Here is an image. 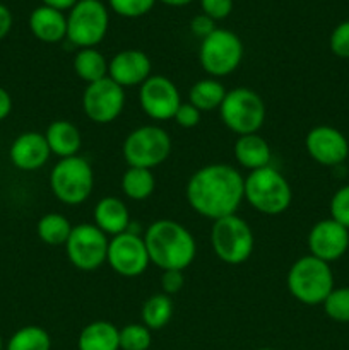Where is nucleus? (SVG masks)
Wrapping results in <instances>:
<instances>
[{"label":"nucleus","mask_w":349,"mask_h":350,"mask_svg":"<svg viewBox=\"0 0 349 350\" xmlns=\"http://www.w3.org/2000/svg\"><path fill=\"white\" fill-rule=\"evenodd\" d=\"M245 178L224 163L205 164L187 181L185 197L192 211L212 222L236 214L245 200Z\"/></svg>","instance_id":"nucleus-1"},{"label":"nucleus","mask_w":349,"mask_h":350,"mask_svg":"<svg viewBox=\"0 0 349 350\" xmlns=\"http://www.w3.org/2000/svg\"><path fill=\"white\" fill-rule=\"evenodd\" d=\"M144 245L153 265L164 270H181L194 263L197 243L183 224L171 219L154 221L144 232Z\"/></svg>","instance_id":"nucleus-2"},{"label":"nucleus","mask_w":349,"mask_h":350,"mask_svg":"<svg viewBox=\"0 0 349 350\" xmlns=\"http://www.w3.org/2000/svg\"><path fill=\"white\" fill-rule=\"evenodd\" d=\"M287 291L298 303L305 306L324 304L334 289V273L331 263L315 258L310 253L291 265L286 277Z\"/></svg>","instance_id":"nucleus-3"},{"label":"nucleus","mask_w":349,"mask_h":350,"mask_svg":"<svg viewBox=\"0 0 349 350\" xmlns=\"http://www.w3.org/2000/svg\"><path fill=\"white\" fill-rule=\"evenodd\" d=\"M243 191L246 204L266 215L283 214L293 200L289 181L272 166L250 171L245 176Z\"/></svg>","instance_id":"nucleus-4"},{"label":"nucleus","mask_w":349,"mask_h":350,"mask_svg":"<svg viewBox=\"0 0 349 350\" xmlns=\"http://www.w3.org/2000/svg\"><path fill=\"white\" fill-rule=\"evenodd\" d=\"M51 193L65 205H81L91 197L94 188V171L82 156L65 157L50 173Z\"/></svg>","instance_id":"nucleus-5"},{"label":"nucleus","mask_w":349,"mask_h":350,"mask_svg":"<svg viewBox=\"0 0 349 350\" xmlns=\"http://www.w3.org/2000/svg\"><path fill=\"white\" fill-rule=\"evenodd\" d=\"M211 246L222 263L242 265L252 256L255 236L248 222L233 214L212 222Z\"/></svg>","instance_id":"nucleus-6"},{"label":"nucleus","mask_w":349,"mask_h":350,"mask_svg":"<svg viewBox=\"0 0 349 350\" xmlns=\"http://www.w3.org/2000/svg\"><path fill=\"white\" fill-rule=\"evenodd\" d=\"M219 116L226 129L238 137L259 133L266 122V103L253 89L235 88L226 92Z\"/></svg>","instance_id":"nucleus-7"},{"label":"nucleus","mask_w":349,"mask_h":350,"mask_svg":"<svg viewBox=\"0 0 349 350\" xmlns=\"http://www.w3.org/2000/svg\"><path fill=\"white\" fill-rule=\"evenodd\" d=\"M123 159L129 167L151 170L163 164L171 154V137L157 125H142L125 137Z\"/></svg>","instance_id":"nucleus-8"},{"label":"nucleus","mask_w":349,"mask_h":350,"mask_svg":"<svg viewBox=\"0 0 349 350\" xmlns=\"http://www.w3.org/2000/svg\"><path fill=\"white\" fill-rule=\"evenodd\" d=\"M109 16L99 0H79L67 16V40L74 46L94 48L108 33Z\"/></svg>","instance_id":"nucleus-9"},{"label":"nucleus","mask_w":349,"mask_h":350,"mask_svg":"<svg viewBox=\"0 0 349 350\" xmlns=\"http://www.w3.org/2000/svg\"><path fill=\"white\" fill-rule=\"evenodd\" d=\"M243 60V43L238 34L218 27L201 41L198 62L211 77L219 79L233 74Z\"/></svg>","instance_id":"nucleus-10"},{"label":"nucleus","mask_w":349,"mask_h":350,"mask_svg":"<svg viewBox=\"0 0 349 350\" xmlns=\"http://www.w3.org/2000/svg\"><path fill=\"white\" fill-rule=\"evenodd\" d=\"M108 236L99 231L94 224H77L72 228L70 236L65 243L67 258L81 272H94L108 255Z\"/></svg>","instance_id":"nucleus-11"},{"label":"nucleus","mask_w":349,"mask_h":350,"mask_svg":"<svg viewBox=\"0 0 349 350\" xmlns=\"http://www.w3.org/2000/svg\"><path fill=\"white\" fill-rule=\"evenodd\" d=\"M125 108V89L109 77L88 84L82 94V109L91 122L98 125L112 123Z\"/></svg>","instance_id":"nucleus-12"},{"label":"nucleus","mask_w":349,"mask_h":350,"mask_svg":"<svg viewBox=\"0 0 349 350\" xmlns=\"http://www.w3.org/2000/svg\"><path fill=\"white\" fill-rule=\"evenodd\" d=\"M106 263L116 275L125 279L142 275L151 263L142 236L132 231L113 236L109 239Z\"/></svg>","instance_id":"nucleus-13"},{"label":"nucleus","mask_w":349,"mask_h":350,"mask_svg":"<svg viewBox=\"0 0 349 350\" xmlns=\"http://www.w3.org/2000/svg\"><path fill=\"white\" fill-rule=\"evenodd\" d=\"M139 105L144 115L156 122L173 120L181 105V96L171 79L164 75H151L139 89Z\"/></svg>","instance_id":"nucleus-14"},{"label":"nucleus","mask_w":349,"mask_h":350,"mask_svg":"<svg viewBox=\"0 0 349 350\" xmlns=\"http://www.w3.org/2000/svg\"><path fill=\"white\" fill-rule=\"evenodd\" d=\"M305 149L317 164L334 167L349 156V142L341 130L328 125H317L305 137Z\"/></svg>","instance_id":"nucleus-15"},{"label":"nucleus","mask_w":349,"mask_h":350,"mask_svg":"<svg viewBox=\"0 0 349 350\" xmlns=\"http://www.w3.org/2000/svg\"><path fill=\"white\" fill-rule=\"evenodd\" d=\"M310 255L325 263L341 260L349 250V229L334 219H322L310 229L307 238Z\"/></svg>","instance_id":"nucleus-16"},{"label":"nucleus","mask_w":349,"mask_h":350,"mask_svg":"<svg viewBox=\"0 0 349 350\" xmlns=\"http://www.w3.org/2000/svg\"><path fill=\"white\" fill-rule=\"evenodd\" d=\"M153 64L142 50H122L108 62V77L120 88L142 85L151 77Z\"/></svg>","instance_id":"nucleus-17"},{"label":"nucleus","mask_w":349,"mask_h":350,"mask_svg":"<svg viewBox=\"0 0 349 350\" xmlns=\"http://www.w3.org/2000/svg\"><path fill=\"white\" fill-rule=\"evenodd\" d=\"M51 152L44 133L24 132L12 140L9 147V159L21 171L41 170L50 159Z\"/></svg>","instance_id":"nucleus-18"},{"label":"nucleus","mask_w":349,"mask_h":350,"mask_svg":"<svg viewBox=\"0 0 349 350\" xmlns=\"http://www.w3.org/2000/svg\"><path fill=\"white\" fill-rule=\"evenodd\" d=\"M29 29L43 43H60L67 40V17L53 7H36L29 16Z\"/></svg>","instance_id":"nucleus-19"},{"label":"nucleus","mask_w":349,"mask_h":350,"mask_svg":"<svg viewBox=\"0 0 349 350\" xmlns=\"http://www.w3.org/2000/svg\"><path fill=\"white\" fill-rule=\"evenodd\" d=\"M94 226L108 238L129 231L130 212L118 197H103L94 205Z\"/></svg>","instance_id":"nucleus-20"},{"label":"nucleus","mask_w":349,"mask_h":350,"mask_svg":"<svg viewBox=\"0 0 349 350\" xmlns=\"http://www.w3.org/2000/svg\"><path fill=\"white\" fill-rule=\"evenodd\" d=\"M233 154H235L238 166L248 171L270 166V159H272V149H270L269 142L259 133L240 135L235 142Z\"/></svg>","instance_id":"nucleus-21"},{"label":"nucleus","mask_w":349,"mask_h":350,"mask_svg":"<svg viewBox=\"0 0 349 350\" xmlns=\"http://www.w3.org/2000/svg\"><path fill=\"white\" fill-rule=\"evenodd\" d=\"M44 139L50 147V152L60 159L79 156V150L82 147L81 130L68 120L51 122L44 132Z\"/></svg>","instance_id":"nucleus-22"},{"label":"nucleus","mask_w":349,"mask_h":350,"mask_svg":"<svg viewBox=\"0 0 349 350\" xmlns=\"http://www.w3.org/2000/svg\"><path fill=\"white\" fill-rule=\"evenodd\" d=\"M79 350H120V330L105 320L86 325L77 338Z\"/></svg>","instance_id":"nucleus-23"},{"label":"nucleus","mask_w":349,"mask_h":350,"mask_svg":"<svg viewBox=\"0 0 349 350\" xmlns=\"http://www.w3.org/2000/svg\"><path fill=\"white\" fill-rule=\"evenodd\" d=\"M226 88L214 77L201 79L195 82L188 92V103L194 105L201 113L214 111L221 108L226 96Z\"/></svg>","instance_id":"nucleus-24"},{"label":"nucleus","mask_w":349,"mask_h":350,"mask_svg":"<svg viewBox=\"0 0 349 350\" xmlns=\"http://www.w3.org/2000/svg\"><path fill=\"white\" fill-rule=\"evenodd\" d=\"M72 67H74L75 75L82 79L86 84H92V82L108 77V62H106L105 55L96 48L77 50Z\"/></svg>","instance_id":"nucleus-25"},{"label":"nucleus","mask_w":349,"mask_h":350,"mask_svg":"<svg viewBox=\"0 0 349 350\" xmlns=\"http://www.w3.org/2000/svg\"><path fill=\"white\" fill-rule=\"evenodd\" d=\"M156 190V178L153 171L144 167H127L122 176V191L127 198L135 202L147 200Z\"/></svg>","instance_id":"nucleus-26"},{"label":"nucleus","mask_w":349,"mask_h":350,"mask_svg":"<svg viewBox=\"0 0 349 350\" xmlns=\"http://www.w3.org/2000/svg\"><path fill=\"white\" fill-rule=\"evenodd\" d=\"M140 318H142V325H146L151 332L166 327L173 318L171 296L159 293L147 297L142 304V310H140Z\"/></svg>","instance_id":"nucleus-27"},{"label":"nucleus","mask_w":349,"mask_h":350,"mask_svg":"<svg viewBox=\"0 0 349 350\" xmlns=\"http://www.w3.org/2000/svg\"><path fill=\"white\" fill-rule=\"evenodd\" d=\"M74 226L68 222L65 215L58 212H48L41 215V219L36 224V234L44 245L48 246H65L68 236H70Z\"/></svg>","instance_id":"nucleus-28"},{"label":"nucleus","mask_w":349,"mask_h":350,"mask_svg":"<svg viewBox=\"0 0 349 350\" xmlns=\"http://www.w3.org/2000/svg\"><path fill=\"white\" fill-rule=\"evenodd\" d=\"M5 350H51V337L44 328L27 325L14 332L7 340Z\"/></svg>","instance_id":"nucleus-29"},{"label":"nucleus","mask_w":349,"mask_h":350,"mask_svg":"<svg viewBox=\"0 0 349 350\" xmlns=\"http://www.w3.org/2000/svg\"><path fill=\"white\" fill-rule=\"evenodd\" d=\"M322 306L332 321L349 323V287H334Z\"/></svg>","instance_id":"nucleus-30"},{"label":"nucleus","mask_w":349,"mask_h":350,"mask_svg":"<svg viewBox=\"0 0 349 350\" xmlns=\"http://www.w3.org/2000/svg\"><path fill=\"white\" fill-rule=\"evenodd\" d=\"M151 342V330L142 323H129L120 330V350H147Z\"/></svg>","instance_id":"nucleus-31"},{"label":"nucleus","mask_w":349,"mask_h":350,"mask_svg":"<svg viewBox=\"0 0 349 350\" xmlns=\"http://www.w3.org/2000/svg\"><path fill=\"white\" fill-rule=\"evenodd\" d=\"M113 12L127 19H137L149 12L156 0H108Z\"/></svg>","instance_id":"nucleus-32"},{"label":"nucleus","mask_w":349,"mask_h":350,"mask_svg":"<svg viewBox=\"0 0 349 350\" xmlns=\"http://www.w3.org/2000/svg\"><path fill=\"white\" fill-rule=\"evenodd\" d=\"M328 211H331V219L349 229V185H344L332 195Z\"/></svg>","instance_id":"nucleus-33"},{"label":"nucleus","mask_w":349,"mask_h":350,"mask_svg":"<svg viewBox=\"0 0 349 350\" xmlns=\"http://www.w3.org/2000/svg\"><path fill=\"white\" fill-rule=\"evenodd\" d=\"M331 51L339 58H349V19L334 27L328 40Z\"/></svg>","instance_id":"nucleus-34"},{"label":"nucleus","mask_w":349,"mask_h":350,"mask_svg":"<svg viewBox=\"0 0 349 350\" xmlns=\"http://www.w3.org/2000/svg\"><path fill=\"white\" fill-rule=\"evenodd\" d=\"M201 116L202 113L194 105H190V103H181L180 108L174 113L173 120L181 129H194V126H197L201 123Z\"/></svg>","instance_id":"nucleus-35"},{"label":"nucleus","mask_w":349,"mask_h":350,"mask_svg":"<svg viewBox=\"0 0 349 350\" xmlns=\"http://www.w3.org/2000/svg\"><path fill=\"white\" fill-rule=\"evenodd\" d=\"M202 14L214 21H222L231 14L233 0H201Z\"/></svg>","instance_id":"nucleus-36"},{"label":"nucleus","mask_w":349,"mask_h":350,"mask_svg":"<svg viewBox=\"0 0 349 350\" xmlns=\"http://www.w3.org/2000/svg\"><path fill=\"white\" fill-rule=\"evenodd\" d=\"M185 286V275L181 270H164L161 273V289L166 296L178 294Z\"/></svg>","instance_id":"nucleus-37"},{"label":"nucleus","mask_w":349,"mask_h":350,"mask_svg":"<svg viewBox=\"0 0 349 350\" xmlns=\"http://www.w3.org/2000/svg\"><path fill=\"white\" fill-rule=\"evenodd\" d=\"M216 29H218V27H216V21L211 19L209 16H205V14H198V16H195L190 23V31L194 33V36L201 38V41L204 40V38H207L211 33H214Z\"/></svg>","instance_id":"nucleus-38"},{"label":"nucleus","mask_w":349,"mask_h":350,"mask_svg":"<svg viewBox=\"0 0 349 350\" xmlns=\"http://www.w3.org/2000/svg\"><path fill=\"white\" fill-rule=\"evenodd\" d=\"M10 29H12V12L3 3H0V40H3Z\"/></svg>","instance_id":"nucleus-39"},{"label":"nucleus","mask_w":349,"mask_h":350,"mask_svg":"<svg viewBox=\"0 0 349 350\" xmlns=\"http://www.w3.org/2000/svg\"><path fill=\"white\" fill-rule=\"evenodd\" d=\"M10 111H12V98H10L9 91L0 88V122L5 120L10 115Z\"/></svg>","instance_id":"nucleus-40"},{"label":"nucleus","mask_w":349,"mask_h":350,"mask_svg":"<svg viewBox=\"0 0 349 350\" xmlns=\"http://www.w3.org/2000/svg\"><path fill=\"white\" fill-rule=\"evenodd\" d=\"M77 2L79 0H43V5L53 7V9L64 12V10H70Z\"/></svg>","instance_id":"nucleus-41"},{"label":"nucleus","mask_w":349,"mask_h":350,"mask_svg":"<svg viewBox=\"0 0 349 350\" xmlns=\"http://www.w3.org/2000/svg\"><path fill=\"white\" fill-rule=\"evenodd\" d=\"M159 2H163L164 5H170V7H183V5H188L192 0H159Z\"/></svg>","instance_id":"nucleus-42"},{"label":"nucleus","mask_w":349,"mask_h":350,"mask_svg":"<svg viewBox=\"0 0 349 350\" xmlns=\"http://www.w3.org/2000/svg\"><path fill=\"white\" fill-rule=\"evenodd\" d=\"M5 349V345H3V340H2V337H0V350H3Z\"/></svg>","instance_id":"nucleus-43"},{"label":"nucleus","mask_w":349,"mask_h":350,"mask_svg":"<svg viewBox=\"0 0 349 350\" xmlns=\"http://www.w3.org/2000/svg\"><path fill=\"white\" fill-rule=\"evenodd\" d=\"M257 350H274V349H270V347H263V349H257Z\"/></svg>","instance_id":"nucleus-44"}]
</instances>
